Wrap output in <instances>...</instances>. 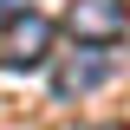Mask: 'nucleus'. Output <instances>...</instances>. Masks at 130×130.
<instances>
[{
  "mask_svg": "<svg viewBox=\"0 0 130 130\" xmlns=\"http://www.w3.org/2000/svg\"><path fill=\"white\" fill-rule=\"evenodd\" d=\"M65 26H72V39H85V46H117L130 32V7L124 0H72V13H65Z\"/></svg>",
  "mask_w": 130,
  "mask_h": 130,
  "instance_id": "1",
  "label": "nucleus"
},
{
  "mask_svg": "<svg viewBox=\"0 0 130 130\" xmlns=\"http://www.w3.org/2000/svg\"><path fill=\"white\" fill-rule=\"evenodd\" d=\"M46 52H52V20L46 13H20L13 26L0 32V65H7V72L46 65Z\"/></svg>",
  "mask_w": 130,
  "mask_h": 130,
  "instance_id": "2",
  "label": "nucleus"
},
{
  "mask_svg": "<svg viewBox=\"0 0 130 130\" xmlns=\"http://www.w3.org/2000/svg\"><path fill=\"white\" fill-rule=\"evenodd\" d=\"M104 78H111V59H104V52H72V59L52 65V98H85Z\"/></svg>",
  "mask_w": 130,
  "mask_h": 130,
  "instance_id": "3",
  "label": "nucleus"
},
{
  "mask_svg": "<svg viewBox=\"0 0 130 130\" xmlns=\"http://www.w3.org/2000/svg\"><path fill=\"white\" fill-rule=\"evenodd\" d=\"M20 13H26V7H20V0H0V20H7V26H13Z\"/></svg>",
  "mask_w": 130,
  "mask_h": 130,
  "instance_id": "4",
  "label": "nucleus"
},
{
  "mask_svg": "<svg viewBox=\"0 0 130 130\" xmlns=\"http://www.w3.org/2000/svg\"><path fill=\"white\" fill-rule=\"evenodd\" d=\"M98 130H130V124H98Z\"/></svg>",
  "mask_w": 130,
  "mask_h": 130,
  "instance_id": "5",
  "label": "nucleus"
}]
</instances>
